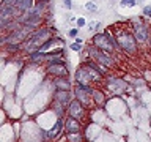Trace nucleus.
<instances>
[{
    "label": "nucleus",
    "mask_w": 151,
    "mask_h": 142,
    "mask_svg": "<svg viewBox=\"0 0 151 142\" xmlns=\"http://www.w3.org/2000/svg\"><path fill=\"white\" fill-rule=\"evenodd\" d=\"M143 14L146 17H151V5H146V7L143 8Z\"/></svg>",
    "instance_id": "5701e85b"
},
{
    "label": "nucleus",
    "mask_w": 151,
    "mask_h": 142,
    "mask_svg": "<svg viewBox=\"0 0 151 142\" xmlns=\"http://www.w3.org/2000/svg\"><path fill=\"white\" fill-rule=\"evenodd\" d=\"M93 46H96L98 49H101L104 52H107V54L113 55V52L116 49H120V46H118V41L115 36L110 35V32H104V33H96V35L93 36V41H91Z\"/></svg>",
    "instance_id": "f03ea898"
},
{
    "label": "nucleus",
    "mask_w": 151,
    "mask_h": 142,
    "mask_svg": "<svg viewBox=\"0 0 151 142\" xmlns=\"http://www.w3.org/2000/svg\"><path fill=\"white\" fill-rule=\"evenodd\" d=\"M52 99L57 101V103H60L63 107L68 109L71 101L74 99V93L71 92V90H55L54 95H52Z\"/></svg>",
    "instance_id": "0eeeda50"
},
{
    "label": "nucleus",
    "mask_w": 151,
    "mask_h": 142,
    "mask_svg": "<svg viewBox=\"0 0 151 142\" xmlns=\"http://www.w3.org/2000/svg\"><path fill=\"white\" fill-rule=\"evenodd\" d=\"M35 3H49V0H35Z\"/></svg>",
    "instance_id": "cd10ccee"
},
{
    "label": "nucleus",
    "mask_w": 151,
    "mask_h": 142,
    "mask_svg": "<svg viewBox=\"0 0 151 142\" xmlns=\"http://www.w3.org/2000/svg\"><path fill=\"white\" fill-rule=\"evenodd\" d=\"M74 40H76V43H79V44H82V38H79V36H77V38H74Z\"/></svg>",
    "instance_id": "c85d7f7f"
},
{
    "label": "nucleus",
    "mask_w": 151,
    "mask_h": 142,
    "mask_svg": "<svg viewBox=\"0 0 151 142\" xmlns=\"http://www.w3.org/2000/svg\"><path fill=\"white\" fill-rule=\"evenodd\" d=\"M85 8H87L88 11H91V13H98V7H96L94 2H87L85 3Z\"/></svg>",
    "instance_id": "aec40b11"
},
{
    "label": "nucleus",
    "mask_w": 151,
    "mask_h": 142,
    "mask_svg": "<svg viewBox=\"0 0 151 142\" xmlns=\"http://www.w3.org/2000/svg\"><path fill=\"white\" fill-rule=\"evenodd\" d=\"M142 2H143V0H137V3H142Z\"/></svg>",
    "instance_id": "c756f323"
},
{
    "label": "nucleus",
    "mask_w": 151,
    "mask_h": 142,
    "mask_svg": "<svg viewBox=\"0 0 151 142\" xmlns=\"http://www.w3.org/2000/svg\"><path fill=\"white\" fill-rule=\"evenodd\" d=\"M65 131L66 133H82V125H80V120L68 115L65 118Z\"/></svg>",
    "instance_id": "9b49d317"
},
{
    "label": "nucleus",
    "mask_w": 151,
    "mask_h": 142,
    "mask_svg": "<svg viewBox=\"0 0 151 142\" xmlns=\"http://www.w3.org/2000/svg\"><path fill=\"white\" fill-rule=\"evenodd\" d=\"M132 33H134L139 44L148 43V40H150V27L145 22H142L140 19H134L132 21Z\"/></svg>",
    "instance_id": "39448f33"
},
{
    "label": "nucleus",
    "mask_w": 151,
    "mask_h": 142,
    "mask_svg": "<svg viewBox=\"0 0 151 142\" xmlns=\"http://www.w3.org/2000/svg\"><path fill=\"white\" fill-rule=\"evenodd\" d=\"M77 35H79V28H71L69 30V36L71 38H77Z\"/></svg>",
    "instance_id": "a878e982"
},
{
    "label": "nucleus",
    "mask_w": 151,
    "mask_h": 142,
    "mask_svg": "<svg viewBox=\"0 0 151 142\" xmlns=\"http://www.w3.org/2000/svg\"><path fill=\"white\" fill-rule=\"evenodd\" d=\"M85 109H87V107H85L79 99L74 98L73 101H71V104L68 106V115L77 118V120H82V118L85 117Z\"/></svg>",
    "instance_id": "6e6552de"
},
{
    "label": "nucleus",
    "mask_w": 151,
    "mask_h": 142,
    "mask_svg": "<svg viewBox=\"0 0 151 142\" xmlns=\"http://www.w3.org/2000/svg\"><path fill=\"white\" fill-rule=\"evenodd\" d=\"M87 51H88V57H90V59L94 60V62H98V63L107 66V68H112V66L115 65V60H113V57H112L110 54H107V52L98 49L96 46L90 44Z\"/></svg>",
    "instance_id": "20e7f679"
},
{
    "label": "nucleus",
    "mask_w": 151,
    "mask_h": 142,
    "mask_svg": "<svg viewBox=\"0 0 151 142\" xmlns=\"http://www.w3.org/2000/svg\"><path fill=\"white\" fill-rule=\"evenodd\" d=\"M46 71L52 76H55V78H58V76H68V68H66V63H60V65H49L46 66Z\"/></svg>",
    "instance_id": "ddd939ff"
},
{
    "label": "nucleus",
    "mask_w": 151,
    "mask_h": 142,
    "mask_svg": "<svg viewBox=\"0 0 151 142\" xmlns=\"http://www.w3.org/2000/svg\"><path fill=\"white\" fill-rule=\"evenodd\" d=\"M63 126H65V117L61 118V117H58L57 118V122L54 123V126H50V130L47 131V134H46V137L47 139H55L57 136H60V133H61V130H63Z\"/></svg>",
    "instance_id": "f8f14e48"
},
{
    "label": "nucleus",
    "mask_w": 151,
    "mask_h": 142,
    "mask_svg": "<svg viewBox=\"0 0 151 142\" xmlns=\"http://www.w3.org/2000/svg\"><path fill=\"white\" fill-rule=\"evenodd\" d=\"M116 41H118V46H120L121 51L127 52V54H135L137 52V40L134 36L132 32H120L116 33Z\"/></svg>",
    "instance_id": "7ed1b4c3"
},
{
    "label": "nucleus",
    "mask_w": 151,
    "mask_h": 142,
    "mask_svg": "<svg viewBox=\"0 0 151 142\" xmlns=\"http://www.w3.org/2000/svg\"><path fill=\"white\" fill-rule=\"evenodd\" d=\"M76 24H77V27H83V25H87V21H85L83 17H77Z\"/></svg>",
    "instance_id": "393cba45"
},
{
    "label": "nucleus",
    "mask_w": 151,
    "mask_h": 142,
    "mask_svg": "<svg viewBox=\"0 0 151 142\" xmlns=\"http://www.w3.org/2000/svg\"><path fill=\"white\" fill-rule=\"evenodd\" d=\"M120 5L121 7H126V8H132L137 5V0H120Z\"/></svg>",
    "instance_id": "6ab92c4d"
},
{
    "label": "nucleus",
    "mask_w": 151,
    "mask_h": 142,
    "mask_svg": "<svg viewBox=\"0 0 151 142\" xmlns=\"http://www.w3.org/2000/svg\"><path fill=\"white\" fill-rule=\"evenodd\" d=\"M63 5H65V7L68 8V9L73 8V2H71V0H63Z\"/></svg>",
    "instance_id": "bb28decb"
},
{
    "label": "nucleus",
    "mask_w": 151,
    "mask_h": 142,
    "mask_svg": "<svg viewBox=\"0 0 151 142\" xmlns=\"http://www.w3.org/2000/svg\"><path fill=\"white\" fill-rule=\"evenodd\" d=\"M91 96H93V103L96 104V106H99V107H104V106H106V96H104V93L101 92V90L93 88Z\"/></svg>",
    "instance_id": "2eb2a0df"
},
{
    "label": "nucleus",
    "mask_w": 151,
    "mask_h": 142,
    "mask_svg": "<svg viewBox=\"0 0 151 142\" xmlns=\"http://www.w3.org/2000/svg\"><path fill=\"white\" fill-rule=\"evenodd\" d=\"M33 7H35V0H17V3H16V8L19 9L21 14L32 9Z\"/></svg>",
    "instance_id": "dca6fc26"
},
{
    "label": "nucleus",
    "mask_w": 151,
    "mask_h": 142,
    "mask_svg": "<svg viewBox=\"0 0 151 142\" xmlns=\"http://www.w3.org/2000/svg\"><path fill=\"white\" fill-rule=\"evenodd\" d=\"M74 78H76V84L77 85H90L93 82L90 74H88V71H87V66H82V68L76 70Z\"/></svg>",
    "instance_id": "9d476101"
},
{
    "label": "nucleus",
    "mask_w": 151,
    "mask_h": 142,
    "mask_svg": "<svg viewBox=\"0 0 151 142\" xmlns=\"http://www.w3.org/2000/svg\"><path fill=\"white\" fill-rule=\"evenodd\" d=\"M52 85H54L57 90H73L71 88V80H69L68 76H58V78H55Z\"/></svg>",
    "instance_id": "4468645a"
},
{
    "label": "nucleus",
    "mask_w": 151,
    "mask_h": 142,
    "mask_svg": "<svg viewBox=\"0 0 151 142\" xmlns=\"http://www.w3.org/2000/svg\"><path fill=\"white\" fill-rule=\"evenodd\" d=\"M107 85L113 93H123L127 90V84L118 78H107Z\"/></svg>",
    "instance_id": "1a4fd4ad"
},
{
    "label": "nucleus",
    "mask_w": 151,
    "mask_h": 142,
    "mask_svg": "<svg viewBox=\"0 0 151 142\" xmlns=\"http://www.w3.org/2000/svg\"><path fill=\"white\" fill-rule=\"evenodd\" d=\"M82 133H66V142H83Z\"/></svg>",
    "instance_id": "a211bd4d"
},
{
    "label": "nucleus",
    "mask_w": 151,
    "mask_h": 142,
    "mask_svg": "<svg viewBox=\"0 0 151 142\" xmlns=\"http://www.w3.org/2000/svg\"><path fill=\"white\" fill-rule=\"evenodd\" d=\"M30 60H32V63H46L47 52H42V51L32 52V54H30Z\"/></svg>",
    "instance_id": "f3484780"
},
{
    "label": "nucleus",
    "mask_w": 151,
    "mask_h": 142,
    "mask_svg": "<svg viewBox=\"0 0 151 142\" xmlns=\"http://www.w3.org/2000/svg\"><path fill=\"white\" fill-rule=\"evenodd\" d=\"M98 24H99V22H96V21H91V22H90L88 25H87V27H88V30H94V32H96Z\"/></svg>",
    "instance_id": "b1692460"
},
{
    "label": "nucleus",
    "mask_w": 151,
    "mask_h": 142,
    "mask_svg": "<svg viewBox=\"0 0 151 142\" xmlns=\"http://www.w3.org/2000/svg\"><path fill=\"white\" fill-rule=\"evenodd\" d=\"M49 38H50L49 28H36L35 32L30 33V36L27 38L22 46H24V49H25V52L32 54V52H35V51H40L41 46L44 44Z\"/></svg>",
    "instance_id": "f257e3e1"
},
{
    "label": "nucleus",
    "mask_w": 151,
    "mask_h": 142,
    "mask_svg": "<svg viewBox=\"0 0 151 142\" xmlns=\"http://www.w3.org/2000/svg\"><path fill=\"white\" fill-rule=\"evenodd\" d=\"M69 49L71 51H76V52H80V51H82V46H80L79 43H73V44L69 46Z\"/></svg>",
    "instance_id": "4be33fe9"
},
{
    "label": "nucleus",
    "mask_w": 151,
    "mask_h": 142,
    "mask_svg": "<svg viewBox=\"0 0 151 142\" xmlns=\"http://www.w3.org/2000/svg\"><path fill=\"white\" fill-rule=\"evenodd\" d=\"M73 93H74V98L79 99L85 107H91V104H93V96H91L93 88L90 87V85H77L76 84V88H74Z\"/></svg>",
    "instance_id": "423d86ee"
},
{
    "label": "nucleus",
    "mask_w": 151,
    "mask_h": 142,
    "mask_svg": "<svg viewBox=\"0 0 151 142\" xmlns=\"http://www.w3.org/2000/svg\"><path fill=\"white\" fill-rule=\"evenodd\" d=\"M5 49L8 52H16L21 49V44H5Z\"/></svg>",
    "instance_id": "412c9836"
}]
</instances>
